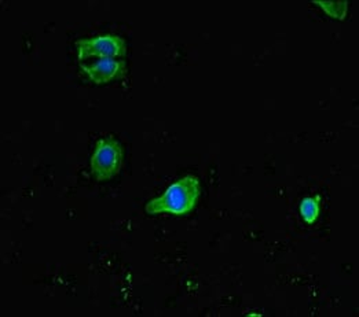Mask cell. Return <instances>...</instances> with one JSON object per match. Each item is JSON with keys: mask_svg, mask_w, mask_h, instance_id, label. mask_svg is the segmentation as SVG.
<instances>
[{"mask_svg": "<svg viewBox=\"0 0 359 317\" xmlns=\"http://www.w3.org/2000/svg\"><path fill=\"white\" fill-rule=\"evenodd\" d=\"M316 4H320L323 11L329 14L332 18L343 20L347 14V3L346 1H314Z\"/></svg>", "mask_w": 359, "mask_h": 317, "instance_id": "8992f818", "label": "cell"}, {"mask_svg": "<svg viewBox=\"0 0 359 317\" xmlns=\"http://www.w3.org/2000/svg\"><path fill=\"white\" fill-rule=\"evenodd\" d=\"M300 214L307 224L316 223L320 214V197L303 199L300 204Z\"/></svg>", "mask_w": 359, "mask_h": 317, "instance_id": "5b68a950", "label": "cell"}, {"mask_svg": "<svg viewBox=\"0 0 359 317\" xmlns=\"http://www.w3.org/2000/svg\"><path fill=\"white\" fill-rule=\"evenodd\" d=\"M86 76L95 84H108L123 78L127 74V64L114 58H100L93 65L81 66Z\"/></svg>", "mask_w": 359, "mask_h": 317, "instance_id": "277c9868", "label": "cell"}, {"mask_svg": "<svg viewBox=\"0 0 359 317\" xmlns=\"http://www.w3.org/2000/svg\"><path fill=\"white\" fill-rule=\"evenodd\" d=\"M123 165V147L113 138L98 141L91 157V175L97 181H107L118 175Z\"/></svg>", "mask_w": 359, "mask_h": 317, "instance_id": "7a4b0ae2", "label": "cell"}, {"mask_svg": "<svg viewBox=\"0 0 359 317\" xmlns=\"http://www.w3.org/2000/svg\"><path fill=\"white\" fill-rule=\"evenodd\" d=\"M76 48L80 61L90 57L121 58L127 55V43L120 36H98L94 38L79 40L76 43Z\"/></svg>", "mask_w": 359, "mask_h": 317, "instance_id": "3957f363", "label": "cell"}, {"mask_svg": "<svg viewBox=\"0 0 359 317\" xmlns=\"http://www.w3.org/2000/svg\"><path fill=\"white\" fill-rule=\"evenodd\" d=\"M201 195L200 180L196 176L182 177L170 185L165 192L151 199L144 211L149 214H158V213H170L175 216H183L193 211L198 202Z\"/></svg>", "mask_w": 359, "mask_h": 317, "instance_id": "6da1fadb", "label": "cell"}]
</instances>
